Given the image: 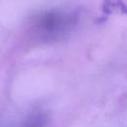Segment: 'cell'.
<instances>
[{"instance_id": "obj_1", "label": "cell", "mask_w": 127, "mask_h": 127, "mask_svg": "<svg viewBox=\"0 0 127 127\" xmlns=\"http://www.w3.org/2000/svg\"><path fill=\"white\" fill-rule=\"evenodd\" d=\"M103 9L107 13H111V11L120 12L121 9L125 11L124 4L121 0H105L103 4Z\"/></svg>"}]
</instances>
